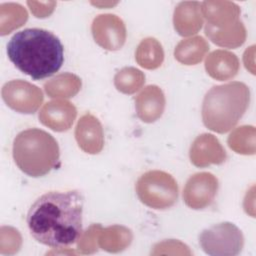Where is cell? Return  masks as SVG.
<instances>
[{"label":"cell","mask_w":256,"mask_h":256,"mask_svg":"<svg viewBox=\"0 0 256 256\" xmlns=\"http://www.w3.org/2000/svg\"><path fill=\"white\" fill-rule=\"evenodd\" d=\"M84 198L79 190L50 191L35 200L26 222L31 236L51 248H64L82 234Z\"/></svg>","instance_id":"1"},{"label":"cell","mask_w":256,"mask_h":256,"mask_svg":"<svg viewBox=\"0 0 256 256\" xmlns=\"http://www.w3.org/2000/svg\"><path fill=\"white\" fill-rule=\"evenodd\" d=\"M7 55L21 72L41 80L59 71L64 62V46L48 30L27 28L9 40Z\"/></svg>","instance_id":"2"},{"label":"cell","mask_w":256,"mask_h":256,"mask_svg":"<svg viewBox=\"0 0 256 256\" xmlns=\"http://www.w3.org/2000/svg\"><path fill=\"white\" fill-rule=\"evenodd\" d=\"M249 100V89L242 82L234 81L213 86L203 99L204 125L217 133L228 132L244 115Z\"/></svg>","instance_id":"3"},{"label":"cell","mask_w":256,"mask_h":256,"mask_svg":"<svg viewBox=\"0 0 256 256\" xmlns=\"http://www.w3.org/2000/svg\"><path fill=\"white\" fill-rule=\"evenodd\" d=\"M13 159L18 168L31 177L48 174L59 161V146L48 132L31 128L21 131L13 142Z\"/></svg>","instance_id":"4"},{"label":"cell","mask_w":256,"mask_h":256,"mask_svg":"<svg viewBox=\"0 0 256 256\" xmlns=\"http://www.w3.org/2000/svg\"><path fill=\"white\" fill-rule=\"evenodd\" d=\"M140 200L155 209L172 206L177 200L178 188L174 179L161 171H150L143 174L136 185Z\"/></svg>","instance_id":"5"},{"label":"cell","mask_w":256,"mask_h":256,"mask_svg":"<svg viewBox=\"0 0 256 256\" xmlns=\"http://www.w3.org/2000/svg\"><path fill=\"white\" fill-rule=\"evenodd\" d=\"M241 231L230 222H222L202 231L199 244L209 255H237L244 243Z\"/></svg>","instance_id":"6"},{"label":"cell","mask_w":256,"mask_h":256,"mask_svg":"<svg viewBox=\"0 0 256 256\" xmlns=\"http://www.w3.org/2000/svg\"><path fill=\"white\" fill-rule=\"evenodd\" d=\"M200 184L201 185H199L198 175L196 174L188 180L183 193L186 204L194 209L199 194L198 209H201L210 204L217 191V180L210 173H200Z\"/></svg>","instance_id":"7"}]
</instances>
